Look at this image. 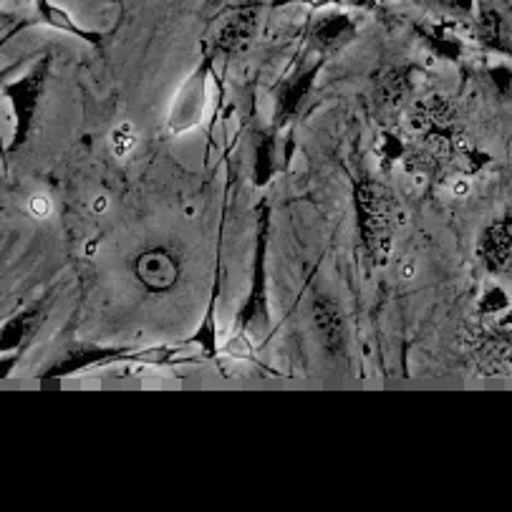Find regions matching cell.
Segmentation results:
<instances>
[{
	"label": "cell",
	"instance_id": "1",
	"mask_svg": "<svg viewBox=\"0 0 512 512\" xmlns=\"http://www.w3.org/2000/svg\"><path fill=\"white\" fill-rule=\"evenodd\" d=\"M354 200L366 255L371 258V263L381 268V265L389 263L391 243H394V200L374 180L359 182Z\"/></svg>",
	"mask_w": 512,
	"mask_h": 512
},
{
	"label": "cell",
	"instance_id": "2",
	"mask_svg": "<svg viewBox=\"0 0 512 512\" xmlns=\"http://www.w3.org/2000/svg\"><path fill=\"white\" fill-rule=\"evenodd\" d=\"M46 66L48 61H43L41 66H36L33 74H28L18 84L8 86L6 99H3V122H6L8 149H13L26 139L28 124H31L38 96H41L43 79H46Z\"/></svg>",
	"mask_w": 512,
	"mask_h": 512
},
{
	"label": "cell",
	"instance_id": "3",
	"mask_svg": "<svg viewBox=\"0 0 512 512\" xmlns=\"http://www.w3.org/2000/svg\"><path fill=\"white\" fill-rule=\"evenodd\" d=\"M268 205L258 207V245H255V263H253V286H250V298L240 313V326L248 328L255 321H265V253H268Z\"/></svg>",
	"mask_w": 512,
	"mask_h": 512
},
{
	"label": "cell",
	"instance_id": "4",
	"mask_svg": "<svg viewBox=\"0 0 512 512\" xmlns=\"http://www.w3.org/2000/svg\"><path fill=\"white\" fill-rule=\"evenodd\" d=\"M134 270H137L139 283L152 293L169 291L180 278V263H177L175 255L162 248H152L139 255Z\"/></svg>",
	"mask_w": 512,
	"mask_h": 512
},
{
	"label": "cell",
	"instance_id": "5",
	"mask_svg": "<svg viewBox=\"0 0 512 512\" xmlns=\"http://www.w3.org/2000/svg\"><path fill=\"white\" fill-rule=\"evenodd\" d=\"M258 6H240L222 21L220 33H217V46L225 53H238L250 46L258 31Z\"/></svg>",
	"mask_w": 512,
	"mask_h": 512
},
{
	"label": "cell",
	"instance_id": "6",
	"mask_svg": "<svg viewBox=\"0 0 512 512\" xmlns=\"http://www.w3.org/2000/svg\"><path fill=\"white\" fill-rule=\"evenodd\" d=\"M480 258L490 273H502L512 265V215L492 222L480 238Z\"/></svg>",
	"mask_w": 512,
	"mask_h": 512
},
{
	"label": "cell",
	"instance_id": "7",
	"mask_svg": "<svg viewBox=\"0 0 512 512\" xmlns=\"http://www.w3.org/2000/svg\"><path fill=\"white\" fill-rule=\"evenodd\" d=\"M356 36V23L351 21L346 13H323L311 28V41L313 46L321 48V51H338L344 48L346 43L354 41Z\"/></svg>",
	"mask_w": 512,
	"mask_h": 512
},
{
	"label": "cell",
	"instance_id": "8",
	"mask_svg": "<svg viewBox=\"0 0 512 512\" xmlns=\"http://www.w3.org/2000/svg\"><path fill=\"white\" fill-rule=\"evenodd\" d=\"M313 323H316L321 341L331 354H338L344 346V318L331 298L318 296L313 301Z\"/></svg>",
	"mask_w": 512,
	"mask_h": 512
},
{
	"label": "cell",
	"instance_id": "9",
	"mask_svg": "<svg viewBox=\"0 0 512 512\" xmlns=\"http://www.w3.org/2000/svg\"><path fill=\"white\" fill-rule=\"evenodd\" d=\"M318 69H321V64H316V66H311V69L301 71L296 79L288 81V84L283 86V91H280L278 109H275V124H286L288 119L296 114L298 106H301V101L306 99V94L311 91L313 81H316Z\"/></svg>",
	"mask_w": 512,
	"mask_h": 512
},
{
	"label": "cell",
	"instance_id": "10",
	"mask_svg": "<svg viewBox=\"0 0 512 512\" xmlns=\"http://www.w3.org/2000/svg\"><path fill=\"white\" fill-rule=\"evenodd\" d=\"M505 18L497 11L492 3L482 0L480 13H477V38L485 48L492 51H505L507 48V31H505Z\"/></svg>",
	"mask_w": 512,
	"mask_h": 512
},
{
	"label": "cell",
	"instance_id": "11",
	"mask_svg": "<svg viewBox=\"0 0 512 512\" xmlns=\"http://www.w3.org/2000/svg\"><path fill=\"white\" fill-rule=\"evenodd\" d=\"M41 318V308H28V311H21L18 316H13L11 321L6 323V328H3V336H0V351L6 354V351L18 349V346L36 331Z\"/></svg>",
	"mask_w": 512,
	"mask_h": 512
},
{
	"label": "cell",
	"instance_id": "12",
	"mask_svg": "<svg viewBox=\"0 0 512 512\" xmlns=\"http://www.w3.org/2000/svg\"><path fill=\"white\" fill-rule=\"evenodd\" d=\"M419 33L437 53H442L447 59H460L462 43L447 26H419Z\"/></svg>",
	"mask_w": 512,
	"mask_h": 512
},
{
	"label": "cell",
	"instance_id": "13",
	"mask_svg": "<svg viewBox=\"0 0 512 512\" xmlns=\"http://www.w3.org/2000/svg\"><path fill=\"white\" fill-rule=\"evenodd\" d=\"M109 356H114V351H104V349L69 351V359L59 361V364L53 366V369L46 374V379H51V376H64V374H71V371L86 369V366L99 364V361L109 359Z\"/></svg>",
	"mask_w": 512,
	"mask_h": 512
},
{
	"label": "cell",
	"instance_id": "14",
	"mask_svg": "<svg viewBox=\"0 0 512 512\" xmlns=\"http://www.w3.org/2000/svg\"><path fill=\"white\" fill-rule=\"evenodd\" d=\"M407 76L402 74V71H389V74L381 79V86H379V99L381 104L386 106H396L402 104L404 94H407Z\"/></svg>",
	"mask_w": 512,
	"mask_h": 512
},
{
	"label": "cell",
	"instance_id": "15",
	"mask_svg": "<svg viewBox=\"0 0 512 512\" xmlns=\"http://www.w3.org/2000/svg\"><path fill=\"white\" fill-rule=\"evenodd\" d=\"M273 139L260 137L255 144V185H265L273 177Z\"/></svg>",
	"mask_w": 512,
	"mask_h": 512
},
{
	"label": "cell",
	"instance_id": "16",
	"mask_svg": "<svg viewBox=\"0 0 512 512\" xmlns=\"http://www.w3.org/2000/svg\"><path fill=\"white\" fill-rule=\"evenodd\" d=\"M134 144H137V132H134L132 124H122L111 134V149H114L117 157H127L134 149Z\"/></svg>",
	"mask_w": 512,
	"mask_h": 512
},
{
	"label": "cell",
	"instance_id": "17",
	"mask_svg": "<svg viewBox=\"0 0 512 512\" xmlns=\"http://www.w3.org/2000/svg\"><path fill=\"white\" fill-rule=\"evenodd\" d=\"M429 3L442 13H447V16L457 18H465L475 11V0H429Z\"/></svg>",
	"mask_w": 512,
	"mask_h": 512
},
{
	"label": "cell",
	"instance_id": "18",
	"mask_svg": "<svg viewBox=\"0 0 512 512\" xmlns=\"http://www.w3.org/2000/svg\"><path fill=\"white\" fill-rule=\"evenodd\" d=\"M482 313H500L507 308V296L500 291V288H492V291L485 293V298H482L480 303Z\"/></svg>",
	"mask_w": 512,
	"mask_h": 512
},
{
	"label": "cell",
	"instance_id": "19",
	"mask_svg": "<svg viewBox=\"0 0 512 512\" xmlns=\"http://www.w3.org/2000/svg\"><path fill=\"white\" fill-rule=\"evenodd\" d=\"M28 210H31L33 217H48L51 215L53 205L46 195H33L31 200H28Z\"/></svg>",
	"mask_w": 512,
	"mask_h": 512
},
{
	"label": "cell",
	"instance_id": "20",
	"mask_svg": "<svg viewBox=\"0 0 512 512\" xmlns=\"http://www.w3.org/2000/svg\"><path fill=\"white\" fill-rule=\"evenodd\" d=\"M452 192L457 197H467V192H470V182H467V180H454Z\"/></svg>",
	"mask_w": 512,
	"mask_h": 512
},
{
	"label": "cell",
	"instance_id": "21",
	"mask_svg": "<svg viewBox=\"0 0 512 512\" xmlns=\"http://www.w3.org/2000/svg\"><path fill=\"white\" fill-rule=\"evenodd\" d=\"M301 3H311L313 8H328L338 6V3H344V0H301Z\"/></svg>",
	"mask_w": 512,
	"mask_h": 512
},
{
	"label": "cell",
	"instance_id": "22",
	"mask_svg": "<svg viewBox=\"0 0 512 512\" xmlns=\"http://www.w3.org/2000/svg\"><path fill=\"white\" fill-rule=\"evenodd\" d=\"M94 207H96V212H101V210H104V207H106V200H96Z\"/></svg>",
	"mask_w": 512,
	"mask_h": 512
}]
</instances>
